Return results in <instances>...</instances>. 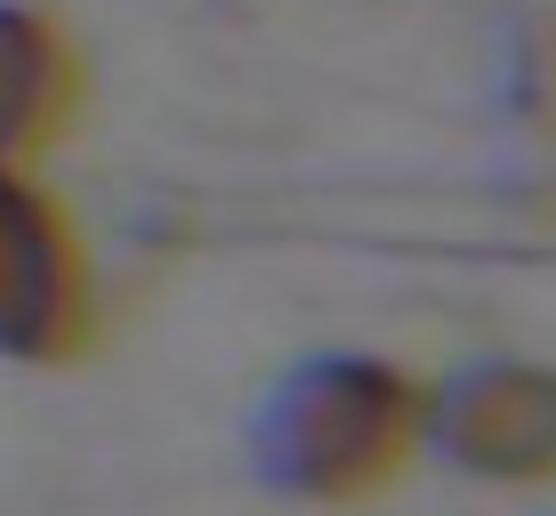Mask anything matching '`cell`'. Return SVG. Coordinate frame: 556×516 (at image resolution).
Instances as JSON below:
<instances>
[{
    "instance_id": "4",
    "label": "cell",
    "mask_w": 556,
    "mask_h": 516,
    "mask_svg": "<svg viewBox=\"0 0 556 516\" xmlns=\"http://www.w3.org/2000/svg\"><path fill=\"white\" fill-rule=\"evenodd\" d=\"M73 105V56L49 16L0 0V169H25Z\"/></svg>"
},
{
    "instance_id": "3",
    "label": "cell",
    "mask_w": 556,
    "mask_h": 516,
    "mask_svg": "<svg viewBox=\"0 0 556 516\" xmlns=\"http://www.w3.org/2000/svg\"><path fill=\"white\" fill-rule=\"evenodd\" d=\"M89 339V275L73 226L25 169H0V355L65 363Z\"/></svg>"
},
{
    "instance_id": "2",
    "label": "cell",
    "mask_w": 556,
    "mask_h": 516,
    "mask_svg": "<svg viewBox=\"0 0 556 516\" xmlns=\"http://www.w3.org/2000/svg\"><path fill=\"white\" fill-rule=\"evenodd\" d=\"M428 452L484 484H548L556 476V372L548 363H459L428 388Z\"/></svg>"
},
{
    "instance_id": "1",
    "label": "cell",
    "mask_w": 556,
    "mask_h": 516,
    "mask_svg": "<svg viewBox=\"0 0 556 516\" xmlns=\"http://www.w3.org/2000/svg\"><path fill=\"white\" fill-rule=\"evenodd\" d=\"M404 452H428V388L388 355H306L251 419V468L282 501H355Z\"/></svg>"
}]
</instances>
